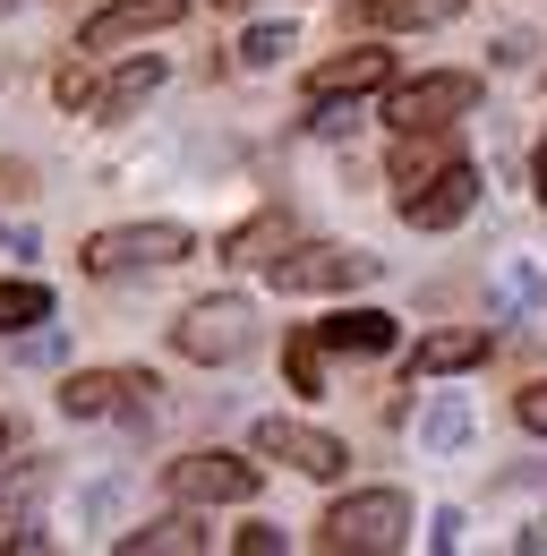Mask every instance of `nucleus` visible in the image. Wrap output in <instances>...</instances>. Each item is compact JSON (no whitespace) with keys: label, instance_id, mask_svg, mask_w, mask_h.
<instances>
[{"label":"nucleus","instance_id":"obj_8","mask_svg":"<svg viewBox=\"0 0 547 556\" xmlns=\"http://www.w3.org/2000/svg\"><path fill=\"white\" fill-rule=\"evenodd\" d=\"M471 206H479V172L462 163V154H454L436 180L403 189V223H410V231H454V223H462Z\"/></svg>","mask_w":547,"mask_h":556},{"label":"nucleus","instance_id":"obj_31","mask_svg":"<svg viewBox=\"0 0 547 556\" xmlns=\"http://www.w3.org/2000/svg\"><path fill=\"white\" fill-rule=\"evenodd\" d=\"M214 9H249V0H214Z\"/></svg>","mask_w":547,"mask_h":556},{"label":"nucleus","instance_id":"obj_14","mask_svg":"<svg viewBox=\"0 0 547 556\" xmlns=\"http://www.w3.org/2000/svg\"><path fill=\"white\" fill-rule=\"evenodd\" d=\"M154 86H163V61H129V70H112L103 86H94V103H86V112H94V121H129Z\"/></svg>","mask_w":547,"mask_h":556},{"label":"nucleus","instance_id":"obj_6","mask_svg":"<svg viewBox=\"0 0 547 556\" xmlns=\"http://www.w3.org/2000/svg\"><path fill=\"white\" fill-rule=\"evenodd\" d=\"M163 488L180 505H240V496H257V463H240V454H180V463H163Z\"/></svg>","mask_w":547,"mask_h":556},{"label":"nucleus","instance_id":"obj_17","mask_svg":"<svg viewBox=\"0 0 547 556\" xmlns=\"http://www.w3.org/2000/svg\"><path fill=\"white\" fill-rule=\"evenodd\" d=\"M471 359H487V334H479V326H454V334H428V343L410 351V368H419V377H445V368H471Z\"/></svg>","mask_w":547,"mask_h":556},{"label":"nucleus","instance_id":"obj_7","mask_svg":"<svg viewBox=\"0 0 547 556\" xmlns=\"http://www.w3.org/2000/svg\"><path fill=\"white\" fill-rule=\"evenodd\" d=\"M145 403H154V377L145 368H77L61 386L68 419H112V412H145Z\"/></svg>","mask_w":547,"mask_h":556},{"label":"nucleus","instance_id":"obj_23","mask_svg":"<svg viewBox=\"0 0 547 556\" xmlns=\"http://www.w3.org/2000/svg\"><path fill=\"white\" fill-rule=\"evenodd\" d=\"M52 94H61L68 112H86V103H94V77H86V70H61V77H52Z\"/></svg>","mask_w":547,"mask_h":556},{"label":"nucleus","instance_id":"obj_25","mask_svg":"<svg viewBox=\"0 0 547 556\" xmlns=\"http://www.w3.org/2000/svg\"><path fill=\"white\" fill-rule=\"evenodd\" d=\"M513 412H522V428H531V437H547V377L531 386V394H513Z\"/></svg>","mask_w":547,"mask_h":556},{"label":"nucleus","instance_id":"obj_13","mask_svg":"<svg viewBox=\"0 0 547 556\" xmlns=\"http://www.w3.org/2000/svg\"><path fill=\"white\" fill-rule=\"evenodd\" d=\"M205 548V522L180 505V514H163V522H145V531H120V556H198Z\"/></svg>","mask_w":547,"mask_h":556},{"label":"nucleus","instance_id":"obj_30","mask_svg":"<svg viewBox=\"0 0 547 556\" xmlns=\"http://www.w3.org/2000/svg\"><path fill=\"white\" fill-rule=\"evenodd\" d=\"M522 548H547V522H539V531H531V540H522Z\"/></svg>","mask_w":547,"mask_h":556},{"label":"nucleus","instance_id":"obj_20","mask_svg":"<svg viewBox=\"0 0 547 556\" xmlns=\"http://www.w3.org/2000/svg\"><path fill=\"white\" fill-rule=\"evenodd\" d=\"M282 368H291V386H300V394H326V343H317V334H291Z\"/></svg>","mask_w":547,"mask_h":556},{"label":"nucleus","instance_id":"obj_12","mask_svg":"<svg viewBox=\"0 0 547 556\" xmlns=\"http://www.w3.org/2000/svg\"><path fill=\"white\" fill-rule=\"evenodd\" d=\"M317 343H326V351H359V359H377V351L403 343V326H394L385 308H342V317H326V326H317Z\"/></svg>","mask_w":547,"mask_h":556},{"label":"nucleus","instance_id":"obj_19","mask_svg":"<svg viewBox=\"0 0 547 556\" xmlns=\"http://www.w3.org/2000/svg\"><path fill=\"white\" fill-rule=\"evenodd\" d=\"M52 317V291L43 282H0V334H26Z\"/></svg>","mask_w":547,"mask_h":556},{"label":"nucleus","instance_id":"obj_29","mask_svg":"<svg viewBox=\"0 0 547 556\" xmlns=\"http://www.w3.org/2000/svg\"><path fill=\"white\" fill-rule=\"evenodd\" d=\"M531 180H539V189H531V198H547V146H539V154H531Z\"/></svg>","mask_w":547,"mask_h":556},{"label":"nucleus","instance_id":"obj_4","mask_svg":"<svg viewBox=\"0 0 547 556\" xmlns=\"http://www.w3.org/2000/svg\"><path fill=\"white\" fill-rule=\"evenodd\" d=\"M385 275V257L368 249H334V240H291L274 257V291H359V282Z\"/></svg>","mask_w":547,"mask_h":556},{"label":"nucleus","instance_id":"obj_11","mask_svg":"<svg viewBox=\"0 0 547 556\" xmlns=\"http://www.w3.org/2000/svg\"><path fill=\"white\" fill-rule=\"evenodd\" d=\"M377 86H394V52H334V61H317L308 70V103H326V94H377Z\"/></svg>","mask_w":547,"mask_h":556},{"label":"nucleus","instance_id":"obj_22","mask_svg":"<svg viewBox=\"0 0 547 556\" xmlns=\"http://www.w3.org/2000/svg\"><path fill=\"white\" fill-rule=\"evenodd\" d=\"M462 437H471V412H462V403H436V412H428V445H462Z\"/></svg>","mask_w":547,"mask_h":556},{"label":"nucleus","instance_id":"obj_27","mask_svg":"<svg viewBox=\"0 0 547 556\" xmlns=\"http://www.w3.org/2000/svg\"><path fill=\"white\" fill-rule=\"evenodd\" d=\"M531 52H539L531 35H496V70H531Z\"/></svg>","mask_w":547,"mask_h":556},{"label":"nucleus","instance_id":"obj_21","mask_svg":"<svg viewBox=\"0 0 547 556\" xmlns=\"http://www.w3.org/2000/svg\"><path fill=\"white\" fill-rule=\"evenodd\" d=\"M282 52H300L291 26H249V35H240V70H274Z\"/></svg>","mask_w":547,"mask_h":556},{"label":"nucleus","instance_id":"obj_5","mask_svg":"<svg viewBox=\"0 0 547 556\" xmlns=\"http://www.w3.org/2000/svg\"><path fill=\"white\" fill-rule=\"evenodd\" d=\"M479 103V77L471 70H436V77H410V86H385V121L394 129H454V112Z\"/></svg>","mask_w":547,"mask_h":556},{"label":"nucleus","instance_id":"obj_10","mask_svg":"<svg viewBox=\"0 0 547 556\" xmlns=\"http://www.w3.org/2000/svg\"><path fill=\"white\" fill-rule=\"evenodd\" d=\"M189 17V0H112V9H94L86 26H77V43L86 52H120L137 35H163V26H180Z\"/></svg>","mask_w":547,"mask_h":556},{"label":"nucleus","instance_id":"obj_26","mask_svg":"<svg viewBox=\"0 0 547 556\" xmlns=\"http://www.w3.org/2000/svg\"><path fill=\"white\" fill-rule=\"evenodd\" d=\"M496 291H505V300H522V308H531V300H539V275H531V266H505V275H496Z\"/></svg>","mask_w":547,"mask_h":556},{"label":"nucleus","instance_id":"obj_28","mask_svg":"<svg viewBox=\"0 0 547 556\" xmlns=\"http://www.w3.org/2000/svg\"><path fill=\"white\" fill-rule=\"evenodd\" d=\"M0 198H26V172L17 163H0Z\"/></svg>","mask_w":547,"mask_h":556},{"label":"nucleus","instance_id":"obj_18","mask_svg":"<svg viewBox=\"0 0 547 556\" xmlns=\"http://www.w3.org/2000/svg\"><path fill=\"white\" fill-rule=\"evenodd\" d=\"M282 249H291V214H257V223H240V231L222 240L231 266H249V257H282Z\"/></svg>","mask_w":547,"mask_h":556},{"label":"nucleus","instance_id":"obj_3","mask_svg":"<svg viewBox=\"0 0 547 556\" xmlns=\"http://www.w3.org/2000/svg\"><path fill=\"white\" fill-rule=\"evenodd\" d=\"M189 257V223H120L86 240V275H154Z\"/></svg>","mask_w":547,"mask_h":556},{"label":"nucleus","instance_id":"obj_2","mask_svg":"<svg viewBox=\"0 0 547 556\" xmlns=\"http://www.w3.org/2000/svg\"><path fill=\"white\" fill-rule=\"evenodd\" d=\"M171 343H180V359H198V368H231V359H249V343H257V308L240 291L189 300L180 326H171Z\"/></svg>","mask_w":547,"mask_h":556},{"label":"nucleus","instance_id":"obj_32","mask_svg":"<svg viewBox=\"0 0 547 556\" xmlns=\"http://www.w3.org/2000/svg\"><path fill=\"white\" fill-rule=\"evenodd\" d=\"M0 454H9V419H0Z\"/></svg>","mask_w":547,"mask_h":556},{"label":"nucleus","instance_id":"obj_1","mask_svg":"<svg viewBox=\"0 0 547 556\" xmlns=\"http://www.w3.org/2000/svg\"><path fill=\"white\" fill-rule=\"evenodd\" d=\"M403 531H410L403 488H359V496H342L334 514L317 522V548L326 556H385V548H403Z\"/></svg>","mask_w":547,"mask_h":556},{"label":"nucleus","instance_id":"obj_15","mask_svg":"<svg viewBox=\"0 0 547 556\" xmlns=\"http://www.w3.org/2000/svg\"><path fill=\"white\" fill-rule=\"evenodd\" d=\"M462 9H471V0H359L351 17L394 35V26H445V17H462Z\"/></svg>","mask_w":547,"mask_h":556},{"label":"nucleus","instance_id":"obj_24","mask_svg":"<svg viewBox=\"0 0 547 556\" xmlns=\"http://www.w3.org/2000/svg\"><path fill=\"white\" fill-rule=\"evenodd\" d=\"M231 548H240V556H282V531H274V522H249Z\"/></svg>","mask_w":547,"mask_h":556},{"label":"nucleus","instance_id":"obj_16","mask_svg":"<svg viewBox=\"0 0 547 556\" xmlns=\"http://www.w3.org/2000/svg\"><path fill=\"white\" fill-rule=\"evenodd\" d=\"M454 163V146L436 138V129H403V146H394V189H419V180H436Z\"/></svg>","mask_w":547,"mask_h":556},{"label":"nucleus","instance_id":"obj_9","mask_svg":"<svg viewBox=\"0 0 547 556\" xmlns=\"http://www.w3.org/2000/svg\"><path fill=\"white\" fill-rule=\"evenodd\" d=\"M266 463H291V471H308V480H334L342 463V437H326V428H300V419H257V437H249Z\"/></svg>","mask_w":547,"mask_h":556}]
</instances>
